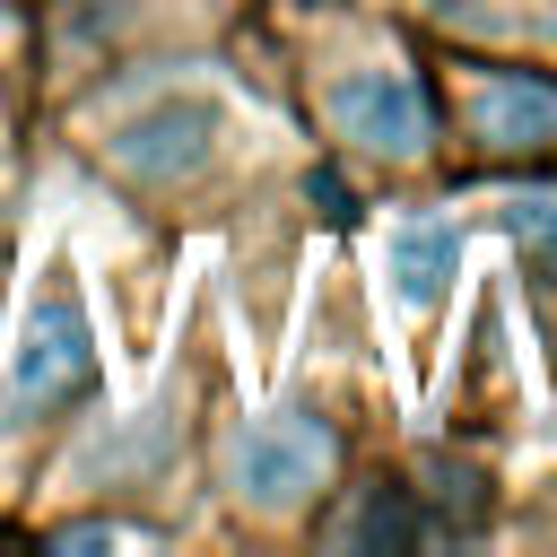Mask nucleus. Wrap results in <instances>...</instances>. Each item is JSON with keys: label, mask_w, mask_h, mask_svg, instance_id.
I'll return each instance as SVG.
<instances>
[{"label": "nucleus", "mask_w": 557, "mask_h": 557, "mask_svg": "<svg viewBox=\"0 0 557 557\" xmlns=\"http://www.w3.org/2000/svg\"><path fill=\"white\" fill-rule=\"evenodd\" d=\"M339 470V435L322 409H261L226 426V496L252 513H296L331 487Z\"/></svg>", "instance_id": "1"}, {"label": "nucleus", "mask_w": 557, "mask_h": 557, "mask_svg": "<svg viewBox=\"0 0 557 557\" xmlns=\"http://www.w3.org/2000/svg\"><path fill=\"white\" fill-rule=\"evenodd\" d=\"M331 131H339L348 148L383 157V165H418L426 139H435L426 96H418V78H409L400 61H366V70H348V78H331Z\"/></svg>", "instance_id": "2"}, {"label": "nucleus", "mask_w": 557, "mask_h": 557, "mask_svg": "<svg viewBox=\"0 0 557 557\" xmlns=\"http://www.w3.org/2000/svg\"><path fill=\"white\" fill-rule=\"evenodd\" d=\"M87 374H96L87 313H78V296L52 287V296L26 313V331H17V357H9V383H0V418H35V409L70 400Z\"/></svg>", "instance_id": "3"}, {"label": "nucleus", "mask_w": 557, "mask_h": 557, "mask_svg": "<svg viewBox=\"0 0 557 557\" xmlns=\"http://www.w3.org/2000/svg\"><path fill=\"white\" fill-rule=\"evenodd\" d=\"M461 131L479 157H557V78L548 70H470Z\"/></svg>", "instance_id": "4"}, {"label": "nucleus", "mask_w": 557, "mask_h": 557, "mask_svg": "<svg viewBox=\"0 0 557 557\" xmlns=\"http://www.w3.org/2000/svg\"><path fill=\"white\" fill-rule=\"evenodd\" d=\"M209 139H218V104L165 96V104L113 122V131H104V157H113L122 174H139V183H183V174L209 165Z\"/></svg>", "instance_id": "5"}, {"label": "nucleus", "mask_w": 557, "mask_h": 557, "mask_svg": "<svg viewBox=\"0 0 557 557\" xmlns=\"http://www.w3.org/2000/svg\"><path fill=\"white\" fill-rule=\"evenodd\" d=\"M453 261H461L453 218H409V226H392V287H400V305H435L444 278H453Z\"/></svg>", "instance_id": "6"}, {"label": "nucleus", "mask_w": 557, "mask_h": 557, "mask_svg": "<svg viewBox=\"0 0 557 557\" xmlns=\"http://www.w3.org/2000/svg\"><path fill=\"white\" fill-rule=\"evenodd\" d=\"M331 540H418V513H409L400 496H366L357 522H339Z\"/></svg>", "instance_id": "7"}]
</instances>
